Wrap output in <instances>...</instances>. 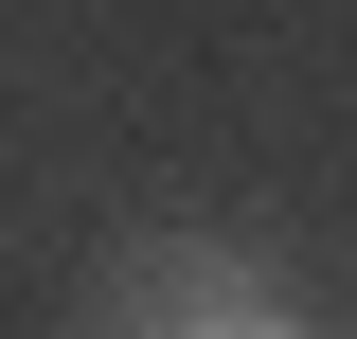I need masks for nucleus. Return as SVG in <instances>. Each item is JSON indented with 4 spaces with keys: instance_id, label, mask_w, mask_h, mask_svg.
<instances>
[{
    "instance_id": "obj_1",
    "label": "nucleus",
    "mask_w": 357,
    "mask_h": 339,
    "mask_svg": "<svg viewBox=\"0 0 357 339\" xmlns=\"http://www.w3.org/2000/svg\"><path fill=\"white\" fill-rule=\"evenodd\" d=\"M268 303H286V268H268V250H215V232H161V250L126 268V303H107V339H250Z\"/></svg>"
},
{
    "instance_id": "obj_2",
    "label": "nucleus",
    "mask_w": 357,
    "mask_h": 339,
    "mask_svg": "<svg viewBox=\"0 0 357 339\" xmlns=\"http://www.w3.org/2000/svg\"><path fill=\"white\" fill-rule=\"evenodd\" d=\"M250 339H321V322H304V303H268V322H250Z\"/></svg>"
}]
</instances>
